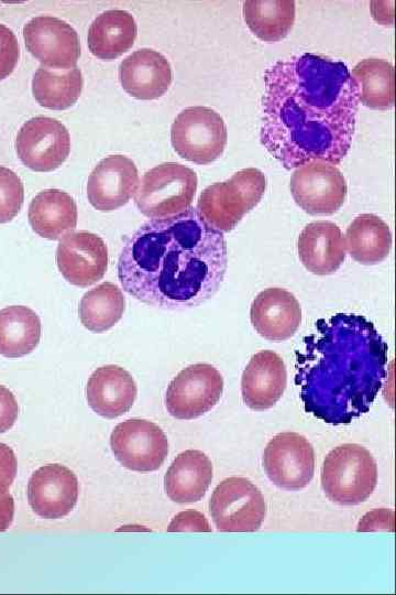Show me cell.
<instances>
[{"instance_id": "6da1fadb", "label": "cell", "mask_w": 396, "mask_h": 595, "mask_svg": "<svg viewBox=\"0 0 396 595\" xmlns=\"http://www.w3.org/2000/svg\"><path fill=\"white\" fill-rule=\"evenodd\" d=\"M359 100L348 66L312 53L279 60L264 74L260 139L286 170L339 164L355 131Z\"/></svg>"}, {"instance_id": "7a4b0ae2", "label": "cell", "mask_w": 396, "mask_h": 595, "mask_svg": "<svg viewBox=\"0 0 396 595\" xmlns=\"http://www.w3.org/2000/svg\"><path fill=\"white\" fill-rule=\"evenodd\" d=\"M227 266L223 234L189 207L141 225L124 240L117 269L132 298L150 306L184 310L215 295Z\"/></svg>"}, {"instance_id": "3957f363", "label": "cell", "mask_w": 396, "mask_h": 595, "mask_svg": "<svg viewBox=\"0 0 396 595\" xmlns=\"http://www.w3.org/2000/svg\"><path fill=\"white\" fill-rule=\"evenodd\" d=\"M387 345L365 316L337 313L316 322L297 351L296 383L305 410L331 423L366 413L386 376Z\"/></svg>"}, {"instance_id": "277c9868", "label": "cell", "mask_w": 396, "mask_h": 595, "mask_svg": "<svg viewBox=\"0 0 396 595\" xmlns=\"http://www.w3.org/2000/svg\"><path fill=\"white\" fill-rule=\"evenodd\" d=\"M265 190L266 177L262 171L242 169L229 180L207 186L197 201L196 210L211 228L229 232L260 203Z\"/></svg>"}, {"instance_id": "5b68a950", "label": "cell", "mask_w": 396, "mask_h": 595, "mask_svg": "<svg viewBox=\"0 0 396 595\" xmlns=\"http://www.w3.org/2000/svg\"><path fill=\"white\" fill-rule=\"evenodd\" d=\"M377 484V465L364 446L345 443L331 450L321 468V486L326 496L338 505L365 501Z\"/></svg>"}, {"instance_id": "8992f818", "label": "cell", "mask_w": 396, "mask_h": 595, "mask_svg": "<svg viewBox=\"0 0 396 595\" xmlns=\"http://www.w3.org/2000/svg\"><path fill=\"white\" fill-rule=\"evenodd\" d=\"M197 174L176 162L161 163L143 175L134 201L142 214L155 219L186 212L197 191Z\"/></svg>"}, {"instance_id": "52a82bcc", "label": "cell", "mask_w": 396, "mask_h": 595, "mask_svg": "<svg viewBox=\"0 0 396 595\" xmlns=\"http://www.w3.org/2000/svg\"><path fill=\"white\" fill-rule=\"evenodd\" d=\"M227 140V126L222 117L209 107L185 108L170 128L174 150L183 159L197 164L216 161L223 153Z\"/></svg>"}, {"instance_id": "ba28073f", "label": "cell", "mask_w": 396, "mask_h": 595, "mask_svg": "<svg viewBox=\"0 0 396 595\" xmlns=\"http://www.w3.org/2000/svg\"><path fill=\"white\" fill-rule=\"evenodd\" d=\"M209 511L217 530L254 532L260 529L266 504L261 490L245 477H229L213 490Z\"/></svg>"}, {"instance_id": "9c48e42d", "label": "cell", "mask_w": 396, "mask_h": 595, "mask_svg": "<svg viewBox=\"0 0 396 595\" xmlns=\"http://www.w3.org/2000/svg\"><path fill=\"white\" fill-rule=\"evenodd\" d=\"M222 391L223 378L216 367L206 363L189 365L169 382L165 407L176 419H196L218 403Z\"/></svg>"}, {"instance_id": "30bf717a", "label": "cell", "mask_w": 396, "mask_h": 595, "mask_svg": "<svg viewBox=\"0 0 396 595\" xmlns=\"http://www.w3.org/2000/svg\"><path fill=\"white\" fill-rule=\"evenodd\" d=\"M295 203L310 215H332L343 205L346 182L331 163L314 160L295 169L290 177Z\"/></svg>"}, {"instance_id": "8fae6325", "label": "cell", "mask_w": 396, "mask_h": 595, "mask_svg": "<svg viewBox=\"0 0 396 595\" xmlns=\"http://www.w3.org/2000/svg\"><path fill=\"white\" fill-rule=\"evenodd\" d=\"M116 458L128 469L152 472L158 469L168 454V441L163 430L144 419L120 422L110 435Z\"/></svg>"}, {"instance_id": "7c38bea8", "label": "cell", "mask_w": 396, "mask_h": 595, "mask_svg": "<svg viewBox=\"0 0 396 595\" xmlns=\"http://www.w3.org/2000/svg\"><path fill=\"white\" fill-rule=\"evenodd\" d=\"M263 467L275 486L293 491L302 489L314 477V447L299 433H278L264 450Z\"/></svg>"}, {"instance_id": "4fadbf2b", "label": "cell", "mask_w": 396, "mask_h": 595, "mask_svg": "<svg viewBox=\"0 0 396 595\" xmlns=\"http://www.w3.org/2000/svg\"><path fill=\"white\" fill-rule=\"evenodd\" d=\"M15 150L22 163L29 169L36 172L54 171L69 154V132L54 118L33 117L20 128Z\"/></svg>"}, {"instance_id": "5bb4252c", "label": "cell", "mask_w": 396, "mask_h": 595, "mask_svg": "<svg viewBox=\"0 0 396 595\" xmlns=\"http://www.w3.org/2000/svg\"><path fill=\"white\" fill-rule=\"evenodd\" d=\"M28 51L43 66L54 69L75 67L80 56V43L74 28L52 15H37L23 26Z\"/></svg>"}, {"instance_id": "9a60e30c", "label": "cell", "mask_w": 396, "mask_h": 595, "mask_svg": "<svg viewBox=\"0 0 396 595\" xmlns=\"http://www.w3.org/2000/svg\"><path fill=\"white\" fill-rule=\"evenodd\" d=\"M108 260L105 241L86 230L64 236L56 250V264L62 275L70 284L81 288L103 278Z\"/></svg>"}, {"instance_id": "2e32d148", "label": "cell", "mask_w": 396, "mask_h": 595, "mask_svg": "<svg viewBox=\"0 0 396 595\" xmlns=\"http://www.w3.org/2000/svg\"><path fill=\"white\" fill-rule=\"evenodd\" d=\"M28 500L32 510L44 519H59L74 509L79 495L77 476L62 464H46L31 475Z\"/></svg>"}, {"instance_id": "e0dca14e", "label": "cell", "mask_w": 396, "mask_h": 595, "mask_svg": "<svg viewBox=\"0 0 396 595\" xmlns=\"http://www.w3.org/2000/svg\"><path fill=\"white\" fill-rule=\"evenodd\" d=\"M139 184L134 162L125 155L102 159L91 171L87 182V197L98 210L111 212L125 205Z\"/></svg>"}, {"instance_id": "ac0fdd59", "label": "cell", "mask_w": 396, "mask_h": 595, "mask_svg": "<svg viewBox=\"0 0 396 595\" xmlns=\"http://www.w3.org/2000/svg\"><path fill=\"white\" fill-rule=\"evenodd\" d=\"M250 318L265 339L283 342L290 338L301 323V307L295 295L282 288H268L253 300Z\"/></svg>"}, {"instance_id": "d6986e66", "label": "cell", "mask_w": 396, "mask_h": 595, "mask_svg": "<svg viewBox=\"0 0 396 595\" xmlns=\"http://www.w3.org/2000/svg\"><path fill=\"white\" fill-rule=\"evenodd\" d=\"M286 385L287 371L282 357L273 350H260L243 370L242 399L250 409L263 411L282 398Z\"/></svg>"}, {"instance_id": "ffe728a7", "label": "cell", "mask_w": 396, "mask_h": 595, "mask_svg": "<svg viewBox=\"0 0 396 595\" xmlns=\"http://www.w3.org/2000/svg\"><path fill=\"white\" fill-rule=\"evenodd\" d=\"M119 79L130 96L152 100L168 90L173 73L169 62L163 54L153 48H140L121 62Z\"/></svg>"}, {"instance_id": "44dd1931", "label": "cell", "mask_w": 396, "mask_h": 595, "mask_svg": "<svg viewBox=\"0 0 396 595\" xmlns=\"http://www.w3.org/2000/svg\"><path fill=\"white\" fill-rule=\"evenodd\" d=\"M138 394L131 374L117 365L97 368L86 386L89 407L106 419H116L128 412Z\"/></svg>"}, {"instance_id": "7402d4cb", "label": "cell", "mask_w": 396, "mask_h": 595, "mask_svg": "<svg viewBox=\"0 0 396 595\" xmlns=\"http://www.w3.org/2000/svg\"><path fill=\"white\" fill-rule=\"evenodd\" d=\"M301 263L314 274L334 273L345 259V245L340 227L327 220L309 223L297 240Z\"/></svg>"}, {"instance_id": "603a6c76", "label": "cell", "mask_w": 396, "mask_h": 595, "mask_svg": "<svg viewBox=\"0 0 396 595\" xmlns=\"http://www.w3.org/2000/svg\"><path fill=\"white\" fill-rule=\"evenodd\" d=\"M213 475L210 458L201 451L187 450L176 456L164 476L167 497L179 504L200 500Z\"/></svg>"}, {"instance_id": "cb8c5ba5", "label": "cell", "mask_w": 396, "mask_h": 595, "mask_svg": "<svg viewBox=\"0 0 396 595\" xmlns=\"http://www.w3.org/2000/svg\"><path fill=\"white\" fill-rule=\"evenodd\" d=\"M28 217L38 236L56 240L76 228L77 205L68 193L47 188L31 201Z\"/></svg>"}, {"instance_id": "d4e9b609", "label": "cell", "mask_w": 396, "mask_h": 595, "mask_svg": "<svg viewBox=\"0 0 396 595\" xmlns=\"http://www.w3.org/2000/svg\"><path fill=\"white\" fill-rule=\"evenodd\" d=\"M138 34L131 13L125 10H107L95 18L88 30V47L100 60H114L129 51Z\"/></svg>"}, {"instance_id": "484cf974", "label": "cell", "mask_w": 396, "mask_h": 595, "mask_svg": "<svg viewBox=\"0 0 396 595\" xmlns=\"http://www.w3.org/2000/svg\"><path fill=\"white\" fill-rule=\"evenodd\" d=\"M344 245L350 256L362 264L383 261L392 247L388 225L374 214H361L348 226Z\"/></svg>"}, {"instance_id": "4316f807", "label": "cell", "mask_w": 396, "mask_h": 595, "mask_svg": "<svg viewBox=\"0 0 396 595\" xmlns=\"http://www.w3.org/2000/svg\"><path fill=\"white\" fill-rule=\"evenodd\" d=\"M359 102L371 109L386 110L395 102L393 65L381 58H364L351 73Z\"/></svg>"}, {"instance_id": "83f0119b", "label": "cell", "mask_w": 396, "mask_h": 595, "mask_svg": "<svg viewBox=\"0 0 396 595\" xmlns=\"http://www.w3.org/2000/svg\"><path fill=\"white\" fill-rule=\"evenodd\" d=\"M38 315L28 306L11 305L0 310V355L18 358L33 351L41 339Z\"/></svg>"}, {"instance_id": "f1b7e54d", "label": "cell", "mask_w": 396, "mask_h": 595, "mask_svg": "<svg viewBox=\"0 0 396 595\" xmlns=\"http://www.w3.org/2000/svg\"><path fill=\"white\" fill-rule=\"evenodd\" d=\"M293 0H248L243 2V19L255 36L264 42L283 40L295 21Z\"/></svg>"}, {"instance_id": "f546056e", "label": "cell", "mask_w": 396, "mask_h": 595, "mask_svg": "<svg viewBox=\"0 0 396 595\" xmlns=\"http://www.w3.org/2000/svg\"><path fill=\"white\" fill-rule=\"evenodd\" d=\"M82 84V75L77 67L54 69L41 65L32 79V93L41 106L63 110L77 101Z\"/></svg>"}, {"instance_id": "4dcf8cb0", "label": "cell", "mask_w": 396, "mask_h": 595, "mask_svg": "<svg viewBox=\"0 0 396 595\" xmlns=\"http://www.w3.org/2000/svg\"><path fill=\"white\" fill-rule=\"evenodd\" d=\"M125 299L121 289L111 282H102L86 292L79 303L81 324L94 333L113 327L122 317Z\"/></svg>"}, {"instance_id": "1f68e13d", "label": "cell", "mask_w": 396, "mask_h": 595, "mask_svg": "<svg viewBox=\"0 0 396 595\" xmlns=\"http://www.w3.org/2000/svg\"><path fill=\"white\" fill-rule=\"evenodd\" d=\"M24 199V186L12 170L0 165V224L13 219Z\"/></svg>"}, {"instance_id": "d6a6232c", "label": "cell", "mask_w": 396, "mask_h": 595, "mask_svg": "<svg viewBox=\"0 0 396 595\" xmlns=\"http://www.w3.org/2000/svg\"><path fill=\"white\" fill-rule=\"evenodd\" d=\"M20 58V46L14 33L0 23V80L8 77Z\"/></svg>"}, {"instance_id": "836d02e7", "label": "cell", "mask_w": 396, "mask_h": 595, "mask_svg": "<svg viewBox=\"0 0 396 595\" xmlns=\"http://www.w3.org/2000/svg\"><path fill=\"white\" fill-rule=\"evenodd\" d=\"M167 532H211L207 518L197 510L177 513L167 527Z\"/></svg>"}, {"instance_id": "e575fe53", "label": "cell", "mask_w": 396, "mask_h": 595, "mask_svg": "<svg viewBox=\"0 0 396 595\" xmlns=\"http://www.w3.org/2000/svg\"><path fill=\"white\" fill-rule=\"evenodd\" d=\"M391 531L394 532V511L391 509H374L367 512L359 522L356 531Z\"/></svg>"}, {"instance_id": "d590c367", "label": "cell", "mask_w": 396, "mask_h": 595, "mask_svg": "<svg viewBox=\"0 0 396 595\" xmlns=\"http://www.w3.org/2000/svg\"><path fill=\"white\" fill-rule=\"evenodd\" d=\"M18 401L7 387L0 385V433L10 430L19 414Z\"/></svg>"}, {"instance_id": "8d00e7d4", "label": "cell", "mask_w": 396, "mask_h": 595, "mask_svg": "<svg viewBox=\"0 0 396 595\" xmlns=\"http://www.w3.org/2000/svg\"><path fill=\"white\" fill-rule=\"evenodd\" d=\"M16 457L12 448L0 443V495L8 493L16 475Z\"/></svg>"}, {"instance_id": "74e56055", "label": "cell", "mask_w": 396, "mask_h": 595, "mask_svg": "<svg viewBox=\"0 0 396 595\" xmlns=\"http://www.w3.org/2000/svg\"><path fill=\"white\" fill-rule=\"evenodd\" d=\"M14 516V500L9 493L0 495V532L9 529Z\"/></svg>"}]
</instances>
